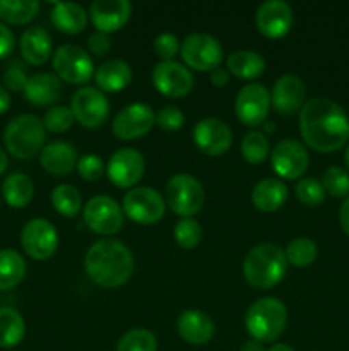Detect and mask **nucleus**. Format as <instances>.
Segmentation results:
<instances>
[{
	"label": "nucleus",
	"mask_w": 349,
	"mask_h": 351,
	"mask_svg": "<svg viewBox=\"0 0 349 351\" xmlns=\"http://www.w3.org/2000/svg\"><path fill=\"white\" fill-rule=\"evenodd\" d=\"M300 130L305 143L320 153H332L349 139V119L332 99L318 96L300 110Z\"/></svg>",
	"instance_id": "nucleus-1"
},
{
	"label": "nucleus",
	"mask_w": 349,
	"mask_h": 351,
	"mask_svg": "<svg viewBox=\"0 0 349 351\" xmlns=\"http://www.w3.org/2000/svg\"><path fill=\"white\" fill-rule=\"evenodd\" d=\"M88 276L103 288H118L133 273V256L125 243L118 240L94 242L84 257Z\"/></svg>",
	"instance_id": "nucleus-2"
},
{
	"label": "nucleus",
	"mask_w": 349,
	"mask_h": 351,
	"mask_svg": "<svg viewBox=\"0 0 349 351\" xmlns=\"http://www.w3.org/2000/svg\"><path fill=\"white\" fill-rule=\"evenodd\" d=\"M287 261L284 250L276 243H260L246 254L243 261V276L253 288L269 290L286 274Z\"/></svg>",
	"instance_id": "nucleus-3"
},
{
	"label": "nucleus",
	"mask_w": 349,
	"mask_h": 351,
	"mask_svg": "<svg viewBox=\"0 0 349 351\" xmlns=\"http://www.w3.org/2000/svg\"><path fill=\"white\" fill-rule=\"evenodd\" d=\"M287 322L286 305L274 297L260 298L250 305L245 315V328L255 341H276Z\"/></svg>",
	"instance_id": "nucleus-4"
},
{
	"label": "nucleus",
	"mask_w": 349,
	"mask_h": 351,
	"mask_svg": "<svg viewBox=\"0 0 349 351\" xmlns=\"http://www.w3.org/2000/svg\"><path fill=\"white\" fill-rule=\"evenodd\" d=\"M44 139L47 132L43 122L36 115L29 113L12 119L3 130V143L7 151L21 160L34 156L38 151H41Z\"/></svg>",
	"instance_id": "nucleus-5"
},
{
	"label": "nucleus",
	"mask_w": 349,
	"mask_h": 351,
	"mask_svg": "<svg viewBox=\"0 0 349 351\" xmlns=\"http://www.w3.org/2000/svg\"><path fill=\"white\" fill-rule=\"evenodd\" d=\"M166 204L171 211L183 218L197 215L202 209L205 201L204 187L197 178L187 173H178L168 180L166 189Z\"/></svg>",
	"instance_id": "nucleus-6"
},
{
	"label": "nucleus",
	"mask_w": 349,
	"mask_h": 351,
	"mask_svg": "<svg viewBox=\"0 0 349 351\" xmlns=\"http://www.w3.org/2000/svg\"><path fill=\"white\" fill-rule=\"evenodd\" d=\"M181 58L197 71H214L222 60V47L218 38L207 33H192L181 41Z\"/></svg>",
	"instance_id": "nucleus-7"
},
{
	"label": "nucleus",
	"mask_w": 349,
	"mask_h": 351,
	"mask_svg": "<svg viewBox=\"0 0 349 351\" xmlns=\"http://www.w3.org/2000/svg\"><path fill=\"white\" fill-rule=\"evenodd\" d=\"M123 211L139 225H154L166 211L163 195L153 187H135L123 197Z\"/></svg>",
	"instance_id": "nucleus-8"
},
{
	"label": "nucleus",
	"mask_w": 349,
	"mask_h": 351,
	"mask_svg": "<svg viewBox=\"0 0 349 351\" xmlns=\"http://www.w3.org/2000/svg\"><path fill=\"white\" fill-rule=\"evenodd\" d=\"M53 69L58 77L70 84H82L91 79L94 64L88 51L79 45L65 43L53 53Z\"/></svg>",
	"instance_id": "nucleus-9"
},
{
	"label": "nucleus",
	"mask_w": 349,
	"mask_h": 351,
	"mask_svg": "<svg viewBox=\"0 0 349 351\" xmlns=\"http://www.w3.org/2000/svg\"><path fill=\"white\" fill-rule=\"evenodd\" d=\"M72 113L81 125L96 129L108 119L109 101L103 91L92 86H82L72 96Z\"/></svg>",
	"instance_id": "nucleus-10"
},
{
	"label": "nucleus",
	"mask_w": 349,
	"mask_h": 351,
	"mask_svg": "<svg viewBox=\"0 0 349 351\" xmlns=\"http://www.w3.org/2000/svg\"><path fill=\"white\" fill-rule=\"evenodd\" d=\"M84 221L98 235H115L123 226V213L115 199L94 195L84 206Z\"/></svg>",
	"instance_id": "nucleus-11"
},
{
	"label": "nucleus",
	"mask_w": 349,
	"mask_h": 351,
	"mask_svg": "<svg viewBox=\"0 0 349 351\" xmlns=\"http://www.w3.org/2000/svg\"><path fill=\"white\" fill-rule=\"evenodd\" d=\"M21 245L33 259L47 261L58 247L57 228L44 218L31 219L21 232Z\"/></svg>",
	"instance_id": "nucleus-12"
},
{
	"label": "nucleus",
	"mask_w": 349,
	"mask_h": 351,
	"mask_svg": "<svg viewBox=\"0 0 349 351\" xmlns=\"http://www.w3.org/2000/svg\"><path fill=\"white\" fill-rule=\"evenodd\" d=\"M156 123V113L146 103H130L116 113L112 123V130L118 139H139L149 132Z\"/></svg>",
	"instance_id": "nucleus-13"
},
{
	"label": "nucleus",
	"mask_w": 349,
	"mask_h": 351,
	"mask_svg": "<svg viewBox=\"0 0 349 351\" xmlns=\"http://www.w3.org/2000/svg\"><path fill=\"white\" fill-rule=\"evenodd\" d=\"M270 95L266 86L259 82H250L238 91L235 101V112L240 122L248 127H257L263 123L269 115Z\"/></svg>",
	"instance_id": "nucleus-14"
},
{
	"label": "nucleus",
	"mask_w": 349,
	"mask_h": 351,
	"mask_svg": "<svg viewBox=\"0 0 349 351\" xmlns=\"http://www.w3.org/2000/svg\"><path fill=\"white\" fill-rule=\"evenodd\" d=\"M308 161L310 158L303 144L293 139H284L277 143L270 153V165L274 171L287 180L300 178L307 171Z\"/></svg>",
	"instance_id": "nucleus-15"
},
{
	"label": "nucleus",
	"mask_w": 349,
	"mask_h": 351,
	"mask_svg": "<svg viewBox=\"0 0 349 351\" xmlns=\"http://www.w3.org/2000/svg\"><path fill=\"white\" fill-rule=\"evenodd\" d=\"M153 82L159 93L170 98H181L194 88V75L174 60H161L153 71Z\"/></svg>",
	"instance_id": "nucleus-16"
},
{
	"label": "nucleus",
	"mask_w": 349,
	"mask_h": 351,
	"mask_svg": "<svg viewBox=\"0 0 349 351\" xmlns=\"http://www.w3.org/2000/svg\"><path fill=\"white\" fill-rule=\"evenodd\" d=\"M144 156L133 147H122L115 151L106 165V173L108 178L116 187H132L142 178Z\"/></svg>",
	"instance_id": "nucleus-17"
},
{
	"label": "nucleus",
	"mask_w": 349,
	"mask_h": 351,
	"mask_svg": "<svg viewBox=\"0 0 349 351\" xmlns=\"http://www.w3.org/2000/svg\"><path fill=\"white\" fill-rule=\"evenodd\" d=\"M257 29L267 38H281L293 26V10L284 0H267L255 12Z\"/></svg>",
	"instance_id": "nucleus-18"
},
{
	"label": "nucleus",
	"mask_w": 349,
	"mask_h": 351,
	"mask_svg": "<svg viewBox=\"0 0 349 351\" xmlns=\"http://www.w3.org/2000/svg\"><path fill=\"white\" fill-rule=\"evenodd\" d=\"M194 141L202 153L209 156H219L229 149L233 134L222 120L209 117V119H202L195 125Z\"/></svg>",
	"instance_id": "nucleus-19"
},
{
	"label": "nucleus",
	"mask_w": 349,
	"mask_h": 351,
	"mask_svg": "<svg viewBox=\"0 0 349 351\" xmlns=\"http://www.w3.org/2000/svg\"><path fill=\"white\" fill-rule=\"evenodd\" d=\"M307 88L303 79L294 74H284L274 82L270 101L281 115H293L303 108Z\"/></svg>",
	"instance_id": "nucleus-20"
},
{
	"label": "nucleus",
	"mask_w": 349,
	"mask_h": 351,
	"mask_svg": "<svg viewBox=\"0 0 349 351\" xmlns=\"http://www.w3.org/2000/svg\"><path fill=\"white\" fill-rule=\"evenodd\" d=\"M130 12L132 5L129 0H94L89 7L92 24L106 34L125 26Z\"/></svg>",
	"instance_id": "nucleus-21"
},
{
	"label": "nucleus",
	"mask_w": 349,
	"mask_h": 351,
	"mask_svg": "<svg viewBox=\"0 0 349 351\" xmlns=\"http://www.w3.org/2000/svg\"><path fill=\"white\" fill-rule=\"evenodd\" d=\"M177 329L183 341L195 346L205 345L214 336V322L202 311L181 312L177 321Z\"/></svg>",
	"instance_id": "nucleus-22"
},
{
	"label": "nucleus",
	"mask_w": 349,
	"mask_h": 351,
	"mask_svg": "<svg viewBox=\"0 0 349 351\" xmlns=\"http://www.w3.org/2000/svg\"><path fill=\"white\" fill-rule=\"evenodd\" d=\"M41 167L53 175L70 173L77 167V151L70 143L57 141L41 149Z\"/></svg>",
	"instance_id": "nucleus-23"
},
{
	"label": "nucleus",
	"mask_w": 349,
	"mask_h": 351,
	"mask_svg": "<svg viewBox=\"0 0 349 351\" xmlns=\"http://www.w3.org/2000/svg\"><path fill=\"white\" fill-rule=\"evenodd\" d=\"M19 48L24 60L33 65H41L51 55V36L40 26L27 27L21 36Z\"/></svg>",
	"instance_id": "nucleus-24"
},
{
	"label": "nucleus",
	"mask_w": 349,
	"mask_h": 351,
	"mask_svg": "<svg viewBox=\"0 0 349 351\" xmlns=\"http://www.w3.org/2000/svg\"><path fill=\"white\" fill-rule=\"evenodd\" d=\"M24 95H26L27 101H31L33 105H51L60 98L62 82L57 75L40 72L27 79Z\"/></svg>",
	"instance_id": "nucleus-25"
},
{
	"label": "nucleus",
	"mask_w": 349,
	"mask_h": 351,
	"mask_svg": "<svg viewBox=\"0 0 349 351\" xmlns=\"http://www.w3.org/2000/svg\"><path fill=\"white\" fill-rule=\"evenodd\" d=\"M287 199V187L279 178H263L253 187L252 202L260 211H277Z\"/></svg>",
	"instance_id": "nucleus-26"
},
{
	"label": "nucleus",
	"mask_w": 349,
	"mask_h": 351,
	"mask_svg": "<svg viewBox=\"0 0 349 351\" xmlns=\"http://www.w3.org/2000/svg\"><path fill=\"white\" fill-rule=\"evenodd\" d=\"M96 84L103 91H120L132 81V69L125 60L112 58L103 62L96 71Z\"/></svg>",
	"instance_id": "nucleus-27"
},
{
	"label": "nucleus",
	"mask_w": 349,
	"mask_h": 351,
	"mask_svg": "<svg viewBox=\"0 0 349 351\" xmlns=\"http://www.w3.org/2000/svg\"><path fill=\"white\" fill-rule=\"evenodd\" d=\"M51 23L64 33H81L88 24V14L84 7L75 2H55L51 10Z\"/></svg>",
	"instance_id": "nucleus-28"
},
{
	"label": "nucleus",
	"mask_w": 349,
	"mask_h": 351,
	"mask_svg": "<svg viewBox=\"0 0 349 351\" xmlns=\"http://www.w3.org/2000/svg\"><path fill=\"white\" fill-rule=\"evenodd\" d=\"M26 274V261L12 249L0 250V291L16 288Z\"/></svg>",
	"instance_id": "nucleus-29"
},
{
	"label": "nucleus",
	"mask_w": 349,
	"mask_h": 351,
	"mask_svg": "<svg viewBox=\"0 0 349 351\" xmlns=\"http://www.w3.org/2000/svg\"><path fill=\"white\" fill-rule=\"evenodd\" d=\"M26 335V324L14 307H0V346L14 348L23 341Z\"/></svg>",
	"instance_id": "nucleus-30"
},
{
	"label": "nucleus",
	"mask_w": 349,
	"mask_h": 351,
	"mask_svg": "<svg viewBox=\"0 0 349 351\" xmlns=\"http://www.w3.org/2000/svg\"><path fill=\"white\" fill-rule=\"evenodd\" d=\"M3 197L10 208H26L34 194V185L31 178L24 173H12L5 178L2 185Z\"/></svg>",
	"instance_id": "nucleus-31"
},
{
	"label": "nucleus",
	"mask_w": 349,
	"mask_h": 351,
	"mask_svg": "<svg viewBox=\"0 0 349 351\" xmlns=\"http://www.w3.org/2000/svg\"><path fill=\"white\" fill-rule=\"evenodd\" d=\"M228 69L236 77L253 79L266 71V60L257 51L236 50L228 57Z\"/></svg>",
	"instance_id": "nucleus-32"
},
{
	"label": "nucleus",
	"mask_w": 349,
	"mask_h": 351,
	"mask_svg": "<svg viewBox=\"0 0 349 351\" xmlns=\"http://www.w3.org/2000/svg\"><path fill=\"white\" fill-rule=\"evenodd\" d=\"M40 10L36 0H0V19L10 24L29 23Z\"/></svg>",
	"instance_id": "nucleus-33"
},
{
	"label": "nucleus",
	"mask_w": 349,
	"mask_h": 351,
	"mask_svg": "<svg viewBox=\"0 0 349 351\" xmlns=\"http://www.w3.org/2000/svg\"><path fill=\"white\" fill-rule=\"evenodd\" d=\"M51 204L60 215L75 216L82 208V199L74 185L62 184L57 185L51 192Z\"/></svg>",
	"instance_id": "nucleus-34"
},
{
	"label": "nucleus",
	"mask_w": 349,
	"mask_h": 351,
	"mask_svg": "<svg viewBox=\"0 0 349 351\" xmlns=\"http://www.w3.org/2000/svg\"><path fill=\"white\" fill-rule=\"evenodd\" d=\"M317 254V245L310 239H294L293 242L287 243L286 250H284L286 261L294 267H307L313 264Z\"/></svg>",
	"instance_id": "nucleus-35"
},
{
	"label": "nucleus",
	"mask_w": 349,
	"mask_h": 351,
	"mask_svg": "<svg viewBox=\"0 0 349 351\" xmlns=\"http://www.w3.org/2000/svg\"><path fill=\"white\" fill-rule=\"evenodd\" d=\"M242 156L248 163L259 165L269 156V139L260 130H250L242 141Z\"/></svg>",
	"instance_id": "nucleus-36"
},
{
	"label": "nucleus",
	"mask_w": 349,
	"mask_h": 351,
	"mask_svg": "<svg viewBox=\"0 0 349 351\" xmlns=\"http://www.w3.org/2000/svg\"><path fill=\"white\" fill-rule=\"evenodd\" d=\"M156 336L144 328L130 329L120 338L116 351H156Z\"/></svg>",
	"instance_id": "nucleus-37"
},
{
	"label": "nucleus",
	"mask_w": 349,
	"mask_h": 351,
	"mask_svg": "<svg viewBox=\"0 0 349 351\" xmlns=\"http://www.w3.org/2000/svg\"><path fill=\"white\" fill-rule=\"evenodd\" d=\"M322 185L332 197H346L349 194V173L341 167H331L324 171Z\"/></svg>",
	"instance_id": "nucleus-38"
},
{
	"label": "nucleus",
	"mask_w": 349,
	"mask_h": 351,
	"mask_svg": "<svg viewBox=\"0 0 349 351\" xmlns=\"http://www.w3.org/2000/svg\"><path fill=\"white\" fill-rule=\"evenodd\" d=\"M174 240L183 249H194L202 240V226L192 218H183L174 225Z\"/></svg>",
	"instance_id": "nucleus-39"
},
{
	"label": "nucleus",
	"mask_w": 349,
	"mask_h": 351,
	"mask_svg": "<svg viewBox=\"0 0 349 351\" xmlns=\"http://www.w3.org/2000/svg\"><path fill=\"white\" fill-rule=\"evenodd\" d=\"M296 197L301 204L308 206V208H315V206L322 204L325 199V191L322 182L317 178H301L296 184Z\"/></svg>",
	"instance_id": "nucleus-40"
},
{
	"label": "nucleus",
	"mask_w": 349,
	"mask_h": 351,
	"mask_svg": "<svg viewBox=\"0 0 349 351\" xmlns=\"http://www.w3.org/2000/svg\"><path fill=\"white\" fill-rule=\"evenodd\" d=\"M74 120H75L74 113H72L70 108L58 105V106H51V108L48 110L47 115H44L43 125L44 129H48L50 132L60 134L70 129Z\"/></svg>",
	"instance_id": "nucleus-41"
},
{
	"label": "nucleus",
	"mask_w": 349,
	"mask_h": 351,
	"mask_svg": "<svg viewBox=\"0 0 349 351\" xmlns=\"http://www.w3.org/2000/svg\"><path fill=\"white\" fill-rule=\"evenodd\" d=\"M77 170L84 180L96 182L105 173V161L98 154H84L82 158H79Z\"/></svg>",
	"instance_id": "nucleus-42"
},
{
	"label": "nucleus",
	"mask_w": 349,
	"mask_h": 351,
	"mask_svg": "<svg viewBox=\"0 0 349 351\" xmlns=\"http://www.w3.org/2000/svg\"><path fill=\"white\" fill-rule=\"evenodd\" d=\"M156 123L164 130H178L183 127L185 115L180 108L177 106H163L159 112L156 113Z\"/></svg>",
	"instance_id": "nucleus-43"
},
{
	"label": "nucleus",
	"mask_w": 349,
	"mask_h": 351,
	"mask_svg": "<svg viewBox=\"0 0 349 351\" xmlns=\"http://www.w3.org/2000/svg\"><path fill=\"white\" fill-rule=\"evenodd\" d=\"M178 48V38L173 33H161L154 40V50L163 60H173Z\"/></svg>",
	"instance_id": "nucleus-44"
},
{
	"label": "nucleus",
	"mask_w": 349,
	"mask_h": 351,
	"mask_svg": "<svg viewBox=\"0 0 349 351\" xmlns=\"http://www.w3.org/2000/svg\"><path fill=\"white\" fill-rule=\"evenodd\" d=\"M27 75L24 72V69L21 65H10L2 75L3 86L10 91H24L27 84Z\"/></svg>",
	"instance_id": "nucleus-45"
},
{
	"label": "nucleus",
	"mask_w": 349,
	"mask_h": 351,
	"mask_svg": "<svg viewBox=\"0 0 349 351\" xmlns=\"http://www.w3.org/2000/svg\"><path fill=\"white\" fill-rule=\"evenodd\" d=\"M88 47L91 53L98 55V57H103V55L108 53L109 48H112V40H109V36L106 33L96 31V33L89 34Z\"/></svg>",
	"instance_id": "nucleus-46"
},
{
	"label": "nucleus",
	"mask_w": 349,
	"mask_h": 351,
	"mask_svg": "<svg viewBox=\"0 0 349 351\" xmlns=\"http://www.w3.org/2000/svg\"><path fill=\"white\" fill-rule=\"evenodd\" d=\"M14 45H16V40H14L12 31L5 24L0 23V60L10 55V51L14 50Z\"/></svg>",
	"instance_id": "nucleus-47"
},
{
	"label": "nucleus",
	"mask_w": 349,
	"mask_h": 351,
	"mask_svg": "<svg viewBox=\"0 0 349 351\" xmlns=\"http://www.w3.org/2000/svg\"><path fill=\"white\" fill-rule=\"evenodd\" d=\"M228 79H229V74L226 69L216 67L214 71H211V81L214 86H226L228 84Z\"/></svg>",
	"instance_id": "nucleus-48"
},
{
	"label": "nucleus",
	"mask_w": 349,
	"mask_h": 351,
	"mask_svg": "<svg viewBox=\"0 0 349 351\" xmlns=\"http://www.w3.org/2000/svg\"><path fill=\"white\" fill-rule=\"evenodd\" d=\"M339 221H341V226L346 232V235H349V197H346V201L342 202L341 211H339Z\"/></svg>",
	"instance_id": "nucleus-49"
},
{
	"label": "nucleus",
	"mask_w": 349,
	"mask_h": 351,
	"mask_svg": "<svg viewBox=\"0 0 349 351\" xmlns=\"http://www.w3.org/2000/svg\"><path fill=\"white\" fill-rule=\"evenodd\" d=\"M10 106V96L3 86H0V115L5 113Z\"/></svg>",
	"instance_id": "nucleus-50"
},
{
	"label": "nucleus",
	"mask_w": 349,
	"mask_h": 351,
	"mask_svg": "<svg viewBox=\"0 0 349 351\" xmlns=\"http://www.w3.org/2000/svg\"><path fill=\"white\" fill-rule=\"evenodd\" d=\"M240 351H266V348H263V345L260 341H255V339H248V341L243 343Z\"/></svg>",
	"instance_id": "nucleus-51"
},
{
	"label": "nucleus",
	"mask_w": 349,
	"mask_h": 351,
	"mask_svg": "<svg viewBox=\"0 0 349 351\" xmlns=\"http://www.w3.org/2000/svg\"><path fill=\"white\" fill-rule=\"evenodd\" d=\"M7 165H9V160H7V154L3 153V149L0 147V175L7 170Z\"/></svg>",
	"instance_id": "nucleus-52"
},
{
	"label": "nucleus",
	"mask_w": 349,
	"mask_h": 351,
	"mask_svg": "<svg viewBox=\"0 0 349 351\" xmlns=\"http://www.w3.org/2000/svg\"><path fill=\"white\" fill-rule=\"evenodd\" d=\"M269 351H294V350L291 348V346L283 345V343H277V345L270 346V350H269Z\"/></svg>",
	"instance_id": "nucleus-53"
},
{
	"label": "nucleus",
	"mask_w": 349,
	"mask_h": 351,
	"mask_svg": "<svg viewBox=\"0 0 349 351\" xmlns=\"http://www.w3.org/2000/svg\"><path fill=\"white\" fill-rule=\"evenodd\" d=\"M344 161H346V167H348V170H349V147H348V149H346V154H344Z\"/></svg>",
	"instance_id": "nucleus-54"
}]
</instances>
